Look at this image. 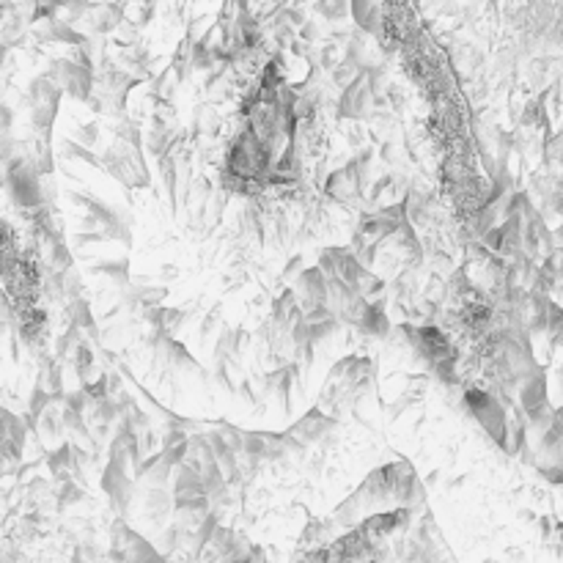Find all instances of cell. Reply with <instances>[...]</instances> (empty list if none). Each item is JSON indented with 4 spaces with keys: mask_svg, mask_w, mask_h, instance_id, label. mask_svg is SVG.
<instances>
[{
    "mask_svg": "<svg viewBox=\"0 0 563 563\" xmlns=\"http://www.w3.org/2000/svg\"><path fill=\"white\" fill-rule=\"evenodd\" d=\"M357 330L360 333H366V336H374V338H385L391 336V322H388V316H385V308L380 305V302H374L371 300V305H368V311L363 313V319L357 322Z\"/></svg>",
    "mask_w": 563,
    "mask_h": 563,
    "instance_id": "cell-14",
    "label": "cell"
},
{
    "mask_svg": "<svg viewBox=\"0 0 563 563\" xmlns=\"http://www.w3.org/2000/svg\"><path fill=\"white\" fill-rule=\"evenodd\" d=\"M6 184L11 198L22 209H36L44 204V190H42V173L25 157H6Z\"/></svg>",
    "mask_w": 563,
    "mask_h": 563,
    "instance_id": "cell-8",
    "label": "cell"
},
{
    "mask_svg": "<svg viewBox=\"0 0 563 563\" xmlns=\"http://www.w3.org/2000/svg\"><path fill=\"white\" fill-rule=\"evenodd\" d=\"M374 83H368V77H357L352 85L343 88V99H341V115L346 118H363L371 115L374 111Z\"/></svg>",
    "mask_w": 563,
    "mask_h": 563,
    "instance_id": "cell-12",
    "label": "cell"
},
{
    "mask_svg": "<svg viewBox=\"0 0 563 563\" xmlns=\"http://www.w3.org/2000/svg\"><path fill=\"white\" fill-rule=\"evenodd\" d=\"M336 418H330L327 412H322L319 407H313L311 412H305L291 429H288V434L297 440V443H302V446H316V443H322L333 429H336Z\"/></svg>",
    "mask_w": 563,
    "mask_h": 563,
    "instance_id": "cell-11",
    "label": "cell"
},
{
    "mask_svg": "<svg viewBox=\"0 0 563 563\" xmlns=\"http://www.w3.org/2000/svg\"><path fill=\"white\" fill-rule=\"evenodd\" d=\"M360 168H363L360 163H349L346 168L336 170L327 179L325 193L333 201H338V204H354V201H360V195H363V170Z\"/></svg>",
    "mask_w": 563,
    "mask_h": 563,
    "instance_id": "cell-10",
    "label": "cell"
},
{
    "mask_svg": "<svg viewBox=\"0 0 563 563\" xmlns=\"http://www.w3.org/2000/svg\"><path fill=\"white\" fill-rule=\"evenodd\" d=\"M63 94L66 91L58 85V80L50 72L39 74L36 80H31V85L25 91V108H28V118H31V127H33L36 138L50 140V132H53V124H56V115Z\"/></svg>",
    "mask_w": 563,
    "mask_h": 563,
    "instance_id": "cell-5",
    "label": "cell"
},
{
    "mask_svg": "<svg viewBox=\"0 0 563 563\" xmlns=\"http://www.w3.org/2000/svg\"><path fill=\"white\" fill-rule=\"evenodd\" d=\"M102 261H97V264H91L88 267V275L91 278H105L108 283H113V286H127V283L132 281L129 278V261L127 259H105V256H99Z\"/></svg>",
    "mask_w": 563,
    "mask_h": 563,
    "instance_id": "cell-13",
    "label": "cell"
},
{
    "mask_svg": "<svg viewBox=\"0 0 563 563\" xmlns=\"http://www.w3.org/2000/svg\"><path fill=\"white\" fill-rule=\"evenodd\" d=\"M291 291L297 297V302L302 305V311H316V308H325L327 305V275L322 272V267H305L294 283H291Z\"/></svg>",
    "mask_w": 563,
    "mask_h": 563,
    "instance_id": "cell-9",
    "label": "cell"
},
{
    "mask_svg": "<svg viewBox=\"0 0 563 563\" xmlns=\"http://www.w3.org/2000/svg\"><path fill=\"white\" fill-rule=\"evenodd\" d=\"M421 500H423V489H421V481L415 478V470L409 467V462H391V464L374 470L360 484V489L336 508L333 519L343 528H354L377 514L421 506Z\"/></svg>",
    "mask_w": 563,
    "mask_h": 563,
    "instance_id": "cell-1",
    "label": "cell"
},
{
    "mask_svg": "<svg viewBox=\"0 0 563 563\" xmlns=\"http://www.w3.org/2000/svg\"><path fill=\"white\" fill-rule=\"evenodd\" d=\"M409 338H412V360L415 363L432 368L446 382L456 380V352H453L448 338L437 327H432V325L412 327L409 325Z\"/></svg>",
    "mask_w": 563,
    "mask_h": 563,
    "instance_id": "cell-4",
    "label": "cell"
},
{
    "mask_svg": "<svg viewBox=\"0 0 563 563\" xmlns=\"http://www.w3.org/2000/svg\"><path fill=\"white\" fill-rule=\"evenodd\" d=\"M102 170H108L115 181H121L124 187H132V190H143L152 184V176L146 168V160H143V152H140V143L135 140H124V138H115L105 146L102 152Z\"/></svg>",
    "mask_w": 563,
    "mask_h": 563,
    "instance_id": "cell-3",
    "label": "cell"
},
{
    "mask_svg": "<svg viewBox=\"0 0 563 563\" xmlns=\"http://www.w3.org/2000/svg\"><path fill=\"white\" fill-rule=\"evenodd\" d=\"M72 138L77 140V143H83V146H94L97 143V138H99V127L97 124H80L74 132H72Z\"/></svg>",
    "mask_w": 563,
    "mask_h": 563,
    "instance_id": "cell-17",
    "label": "cell"
},
{
    "mask_svg": "<svg viewBox=\"0 0 563 563\" xmlns=\"http://www.w3.org/2000/svg\"><path fill=\"white\" fill-rule=\"evenodd\" d=\"M83 19H85V25H88L91 33H111V31L118 28L121 14H118V8H113V6H99V8L88 11Z\"/></svg>",
    "mask_w": 563,
    "mask_h": 563,
    "instance_id": "cell-15",
    "label": "cell"
},
{
    "mask_svg": "<svg viewBox=\"0 0 563 563\" xmlns=\"http://www.w3.org/2000/svg\"><path fill=\"white\" fill-rule=\"evenodd\" d=\"M462 404H464V409L484 426V432H487L500 448H506L508 415H511V404H506V398L498 395L495 391L467 388V391L462 393Z\"/></svg>",
    "mask_w": 563,
    "mask_h": 563,
    "instance_id": "cell-6",
    "label": "cell"
},
{
    "mask_svg": "<svg viewBox=\"0 0 563 563\" xmlns=\"http://www.w3.org/2000/svg\"><path fill=\"white\" fill-rule=\"evenodd\" d=\"M66 313L72 316V325H74V327H88V330L94 333V319H91V311H88V302H85V300L74 297V300L66 305Z\"/></svg>",
    "mask_w": 563,
    "mask_h": 563,
    "instance_id": "cell-16",
    "label": "cell"
},
{
    "mask_svg": "<svg viewBox=\"0 0 563 563\" xmlns=\"http://www.w3.org/2000/svg\"><path fill=\"white\" fill-rule=\"evenodd\" d=\"M50 74L58 80V85L77 102H88L94 94V72H91V58L85 56V47L77 44L72 56H60L53 60Z\"/></svg>",
    "mask_w": 563,
    "mask_h": 563,
    "instance_id": "cell-7",
    "label": "cell"
},
{
    "mask_svg": "<svg viewBox=\"0 0 563 563\" xmlns=\"http://www.w3.org/2000/svg\"><path fill=\"white\" fill-rule=\"evenodd\" d=\"M377 391V368L368 357H343L330 368L322 393L319 409L336 421L363 418V407Z\"/></svg>",
    "mask_w": 563,
    "mask_h": 563,
    "instance_id": "cell-2",
    "label": "cell"
}]
</instances>
